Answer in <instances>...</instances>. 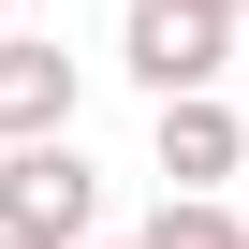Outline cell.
Here are the masks:
<instances>
[{"label":"cell","instance_id":"obj_1","mask_svg":"<svg viewBox=\"0 0 249 249\" xmlns=\"http://www.w3.org/2000/svg\"><path fill=\"white\" fill-rule=\"evenodd\" d=\"M103 234V176H88V147L59 132V147H0V249H88Z\"/></svg>","mask_w":249,"mask_h":249},{"label":"cell","instance_id":"obj_2","mask_svg":"<svg viewBox=\"0 0 249 249\" xmlns=\"http://www.w3.org/2000/svg\"><path fill=\"white\" fill-rule=\"evenodd\" d=\"M220 59H234V30L191 15V0H132V15H117V73H132L147 103H205Z\"/></svg>","mask_w":249,"mask_h":249},{"label":"cell","instance_id":"obj_3","mask_svg":"<svg viewBox=\"0 0 249 249\" xmlns=\"http://www.w3.org/2000/svg\"><path fill=\"white\" fill-rule=\"evenodd\" d=\"M73 132V59L44 30H0V147H59Z\"/></svg>","mask_w":249,"mask_h":249},{"label":"cell","instance_id":"obj_4","mask_svg":"<svg viewBox=\"0 0 249 249\" xmlns=\"http://www.w3.org/2000/svg\"><path fill=\"white\" fill-rule=\"evenodd\" d=\"M249 161V132H234V103L205 88V103H161V191H220Z\"/></svg>","mask_w":249,"mask_h":249},{"label":"cell","instance_id":"obj_5","mask_svg":"<svg viewBox=\"0 0 249 249\" xmlns=\"http://www.w3.org/2000/svg\"><path fill=\"white\" fill-rule=\"evenodd\" d=\"M147 249H249V220H234L220 191H161V220H147Z\"/></svg>","mask_w":249,"mask_h":249},{"label":"cell","instance_id":"obj_6","mask_svg":"<svg viewBox=\"0 0 249 249\" xmlns=\"http://www.w3.org/2000/svg\"><path fill=\"white\" fill-rule=\"evenodd\" d=\"M191 15H220V30H234V15H249V0H191Z\"/></svg>","mask_w":249,"mask_h":249},{"label":"cell","instance_id":"obj_7","mask_svg":"<svg viewBox=\"0 0 249 249\" xmlns=\"http://www.w3.org/2000/svg\"><path fill=\"white\" fill-rule=\"evenodd\" d=\"M88 249H117V234H88ZM132 249H147V234H132Z\"/></svg>","mask_w":249,"mask_h":249},{"label":"cell","instance_id":"obj_8","mask_svg":"<svg viewBox=\"0 0 249 249\" xmlns=\"http://www.w3.org/2000/svg\"><path fill=\"white\" fill-rule=\"evenodd\" d=\"M15 15H30V0H15Z\"/></svg>","mask_w":249,"mask_h":249}]
</instances>
